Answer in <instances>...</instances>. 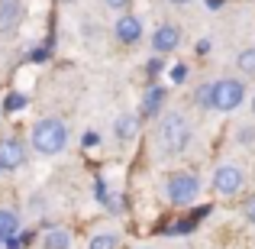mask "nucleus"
I'll list each match as a JSON object with an SVG mask.
<instances>
[{"label": "nucleus", "mask_w": 255, "mask_h": 249, "mask_svg": "<svg viewBox=\"0 0 255 249\" xmlns=\"http://www.w3.org/2000/svg\"><path fill=\"white\" fill-rule=\"evenodd\" d=\"M145 71H149V78H158V75L165 71V62H162V58H152V62H149V68H145Z\"/></svg>", "instance_id": "22"}, {"label": "nucleus", "mask_w": 255, "mask_h": 249, "mask_svg": "<svg viewBox=\"0 0 255 249\" xmlns=\"http://www.w3.org/2000/svg\"><path fill=\"white\" fill-rule=\"evenodd\" d=\"M107 6H113V10H126L129 0H107Z\"/></svg>", "instance_id": "25"}, {"label": "nucleus", "mask_w": 255, "mask_h": 249, "mask_svg": "<svg viewBox=\"0 0 255 249\" xmlns=\"http://www.w3.org/2000/svg\"><path fill=\"white\" fill-rule=\"evenodd\" d=\"M113 32H117L120 42L132 45V42H139V39H142V19L132 16V13H123V16L117 19V26H113Z\"/></svg>", "instance_id": "8"}, {"label": "nucleus", "mask_w": 255, "mask_h": 249, "mask_svg": "<svg viewBox=\"0 0 255 249\" xmlns=\"http://www.w3.org/2000/svg\"><path fill=\"white\" fill-rule=\"evenodd\" d=\"M246 217H249L252 224H255V194H252L249 201H246Z\"/></svg>", "instance_id": "24"}, {"label": "nucleus", "mask_w": 255, "mask_h": 249, "mask_svg": "<svg viewBox=\"0 0 255 249\" xmlns=\"http://www.w3.org/2000/svg\"><path fill=\"white\" fill-rule=\"evenodd\" d=\"M84 146H87V149L100 146V133H84Z\"/></svg>", "instance_id": "23"}, {"label": "nucleus", "mask_w": 255, "mask_h": 249, "mask_svg": "<svg viewBox=\"0 0 255 249\" xmlns=\"http://www.w3.org/2000/svg\"><path fill=\"white\" fill-rule=\"evenodd\" d=\"M194 104H197L200 110H213V84H200L197 91H194Z\"/></svg>", "instance_id": "17"}, {"label": "nucleus", "mask_w": 255, "mask_h": 249, "mask_svg": "<svg viewBox=\"0 0 255 249\" xmlns=\"http://www.w3.org/2000/svg\"><path fill=\"white\" fill-rule=\"evenodd\" d=\"M23 107H26L23 94H10V97H6V110H23Z\"/></svg>", "instance_id": "21"}, {"label": "nucleus", "mask_w": 255, "mask_h": 249, "mask_svg": "<svg viewBox=\"0 0 255 249\" xmlns=\"http://www.w3.org/2000/svg\"><path fill=\"white\" fill-rule=\"evenodd\" d=\"M0 172H3V168H0Z\"/></svg>", "instance_id": "31"}, {"label": "nucleus", "mask_w": 255, "mask_h": 249, "mask_svg": "<svg viewBox=\"0 0 255 249\" xmlns=\"http://www.w3.org/2000/svg\"><path fill=\"white\" fill-rule=\"evenodd\" d=\"M246 100V81L243 78H220L213 81V110L220 113H233L239 110Z\"/></svg>", "instance_id": "3"}, {"label": "nucleus", "mask_w": 255, "mask_h": 249, "mask_svg": "<svg viewBox=\"0 0 255 249\" xmlns=\"http://www.w3.org/2000/svg\"><path fill=\"white\" fill-rule=\"evenodd\" d=\"M210 185H213V191L217 194H223V198H230V194H239V188H243V172H239L236 165H220V168H213V178H210Z\"/></svg>", "instance_id": "5"}, {"label": "nucleus", "mask_w": 255, "mask_h": 249, "mask_svg": "<svg viewBox=\"0 0 255 249\" xmlns=\"http://www.w3.org/2000/svg\"><path fill=\"white\" fill-rule=\"evenodd\" d=\"M236 65H239V71H243L246 78H255V45H252V49H243V52H239Z\"/></svg>", "instance_id": "16"}, {"label": "nucleus", "mask_w": 255, "mask_h": 249, "mask_svg": "<svg viewBox=\"0 0 255 249\" xmlns=\"http://www.w3.org/2000/svg\"><path fill=\"white\" fill-rule=\"evenodd\" d=\"M165 194H168V201H171L174 207L194 204V201H197V194H200L197 175H191V172H174V175H168V181H165Z\"/></svg>", "instance_id": "4"}, {"label": "nucleus", "mask_w": 255, "mask_h": 249, "mask_svg": "<svg viewBox=\"0 0 255 249\" xmlns=\"http://www.w3.org/2000/svg\"><path fill=\"white\" fill-rule=\"evenodd\" d=\"M181 45V29L171 23H162L155 32H152V49L158 52V55H168V52H174Z\"/></svg>", "instance_id": "7"}, {"label": "nucleus", "mask_w": 255, "mask_h": 249, "mask_svg": "<svg viewBox=\"0 0 255 249\" xmlns=\"http://www.w3.org/2000/svg\"><path fill=\"white\" fill-rule=\"evenodd\" d=\"M16 233H19V217L13 211H6V207H0V243L16 237Z\"/></svg>", "instance_id": "14"}, {"label": "nucleus", "mask_w": 255, "mask_h": 249, "mask_svg": "<svg viewBox=\"0 0 255 249\" xmlns=\"http://www.w3.org/2000/svg\"><path fill=\"white\" fill-rule=\"evenodd\" d=\"M123 243H120L117 233H97V237H91V246L87 249H120Z\"/></svg>", "instance_id": "15"}, {"label": "nucleus", "mask_w": 255, "mask_h": 249, "mask_svg": "<svg viewBox=\"0 0 255 249\" xmlns=\"http://www.w3.org/2000/svg\"><path fill=\"white\" fill-rule=\"evenodd\" d=\"M23 162H26V146L13 136L0 139V168H3V172H13V168H19Z\"/></svg>", "instance_id": "6"}, {"label": "nucleus", "mask_w": 255, "mask_h": 249, "mask_svg": "<svg viewBox=\"0 0 255 249\" xmlns=\"http://www.w3.org/2000/svg\"><path fill=\"white\" fill-rule=\"evenodd\" d=\"M158 139H162V149L168 156H178V152L187 149L191 143V123H187L184 113H168L158 126Z\"/></svg>", "instance_id": "2"}, {"label": "nucleus", "mask_w": 255, "mask_h": 249, "mask_svg": "<svg viewBox=\"0 0 255 249\" xmlns=\"http://www.w3.org/2000/svg\"><path fill=\"white\" fill-rule=\"evenodd\" d=\"M252 117H255V94H252Z\"/></svg>", "instance_id": "28"}, {"label": "nucleus", "mask_w": 255, "mask_h": 249, "mask_svg": "<svg viewBox=\"0 0 255 249\" xmlns=\"http://www.w3.org/2000/svg\"><path fill=\"white\" fill-rule=\"evenodd\" d=\"M162 104H165V87L152 84L149 94L142 97V113H139V117H155V113L162 110Z\"/></svg>", "instance_id": "13"}, {"label": "nucleus", "mask_w": 255, "mask_h": 249, "mask_svg": "<svg viewBox=\"0 0 255 249\" xmlns=\"http://www.w3.org/2000/svg\"><path fill=\"white\" fill-rule=\"evenodd\" d=\"M239 143H243V146H252V143H255V126L246 123L243 130H239Z\"/></svg>", "instance_id": "20"}, {"label": "nucleus", "mask_w": 255, "mask_h": 249, "mask_svg": "<svg viewBox=\"0 0 255 249\" xmlns=\"http://www.w3.org/2000/svg\"><path fill=\"white\" fill-rule=\"evenodd\" d=\"M145 249H149V246H145Z\"/></svg>", "instance_id": "32"}, {"label": "nucleus", "mask_w": 255, "mask_h": 249, "mask_svg": "<svg viewBox=\"0 0 255 249\" xmlns=\"http://www.w3.org/2000/svg\"><path fill=\"white\" fill-rule=\"evenodd\" d=\"M113 136L120 143H129V139L139 136V113H120L117 123H113Z\"/></svg>", "instance_id": "9"}, {"label": "nucleus", "mask_w": 255, "mask_h": 249, "mask_svg": "<svg viewBox=\"0 0 255 249\" xmlns=\"http://www.w3.org/2000/svg\"><path fill=\"white\" fill-rule=\"evenodd\" d=\"M168 78L174 84H181V81H187V68L184 65H174V68H168Z\"/></svg>", "instance_id": "19"}, {"label": "nucleus", "mask_w": 255, "mask_h": 249, "mask_svg": "<svg viewBox=\"0 0 255 249\" xmlns=\"http://www.w3.org/2000/svg\"><path fill=\"white\" fill-rule=\"evenodd\" d=\"M19 16H23L19 0H0V32H3V29H13V26L19 23Z\"/></svg>", "instance_id": "11"}, {"label": "nucleus", "mask_w": 255, "mask_h": 249, "mask_svg": "<svg viewBox=\"0 0 255 249\" xmlns=\"http://www.w3.org/2000/svg\"><path fill=\"white\" fill-rule=\"evenodd\" d=\"M94 198H97L100 204L107 207V211H113V214L123 211V198H120L117 191H110V188H107L104 181H94Z\"/></svg>", "instance_id": "12"}, {"label": "nucleus", "mask_w": 255, "mask_h": 249, "mask_svg": "<svg viewBox=\"0 0 255 249\" xmlns=\"http://www.w3.org/2000/svg\"><path fill=\"white\" fill-rule=\"evenodd\" d=\"M207 52H210V42H207V39H204V42H197V55H207Z\"/></svg>", "instance_id": "26"}, {"label": "nucleus", "mask_w": 255, "mask_h": 249, "mask_svg": "<svg viewBox=\"0 0 255 249\" xmlns=\"http://www.w3.org/2000/svg\"><path fill=\"white\" fill-rule=\"evenodd\" d=\"M62 3H71V0H62Z\"/></svg>", "instance_id": "29"}, {"label": "nucleus", "mask_w": 255, "mask_h": 249, "mask_svg": "<svg viewBox=\"0 0 255 249\" xmlns=\"http://www.w3.org/2000/svg\"><path fill=\"white\" fill-rule=\"evenodd\" d=\"M26 243H29V237H23V233H16V237L3 240V246H6V249H26Z\"/></svg>", "instance_id": "18"}, {"label": "nucleus", "mask_w": 255, "mask_h": 249, "mask_svg": "<svg viewBox=\"0 0 255 249\" xmlns=\"http://www.w3.org/2000/svg\"><path fill=\"white\" fill-rule=\"evenodd\" d=\"M42 249H71V233L65 227H49L42 233Z\"/></svg>", "instance_id": "10"}, {"label": "nucleus", "mask_w": 255, "mask_h": 249, "mask_svg": "<svg viewBox=\"0 0 255 249\" xmlns=\"http://www.w3.org/2000/svg\"><path fill=\"white\" fill-rule=\"evenodd\" d=\"M168 3H178L181 6V3H187V0H168Z\"/></svg>", "instance_id": "27"}, {"label": "nucleus", "mask_w": 255, "mask_h": 249, "mask_svg": "<svg viewBox=\"0 0 255 249\" xmlns=\"http://www.w3.org/2000/svg\"><path fill=\"white\" fill-rule=\"evenodd\" d=\"M29 143H32V149H36L39 156H58V152L68 146V126H65L58 117H42L36 126H32Z\"/></svg>", "instance_id": "1"}, {"label": "nucleus", "mask_w": 255, "mask_h": 249, "mask_svg": "<svg viewBox=\"0 0 255 249\" xmlns=\"http://www.w3.org/2000/svg\"><path fill=\"white\" fill-rule=\"evenodd\" d=\"M0 249H3V243H0Z\"/></svg>", "instance_id": "30"}]
</instances>
